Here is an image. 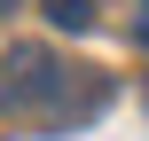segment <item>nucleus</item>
<instances>
[{"label":"nucleus","instance_id":"nucleus-1","mask_svg":"<svg viewBox=\"0 0 149 141\" xmlns=\"http://www.w3.org/2000/svg\"><path fill=\"white\" fill-rule=\"evenodd\" d=\"M0 102H8L16 118H31V126L63 133V126L94 118V110L110 102V86L86 78V71H71V63L47 55V47H8V55H0Z\"/></svg>","mask_w":149,"mask_h":141},{"label":"nucleus","instance_id":"nucleus-2","mask_svg":"<svg viewBox=\"0 0 149 141\" xmlns=\"http://www.w3.org/2000/svg\"><path fill=\"white\" fill-rule=\"evenodd\" d=\"M47 24L55 31H94V8L86 0H47Z\"/></svg>","mask_w":149,"mask_h":141},{"label":"nucleus","instance_id":"nucleus-3","mask_svg":"<svg viewBox=\"0 0 149 141\" xmlns=\"http://www.w3.org/2000/svg\"><path fill=\"white\" fill-rule=\"evenodd\" d=\"M134 39L149 47V0H134Z\"/></svg>","mask_w":149,"mask_h":141},{"label":"nucleus","instance_id":"nucleus-4","mask_svg":"<svg viewBox=\"0 0 149 141\" xmlns=\"http://www.w3.org/2000/svg\"><path fill=\"white\" fill-rule=\"evenodd\" d=\"M0 8H24V0H0Z\"/></svg>","mask_w":149,"mask_h":141}]
</instances>
